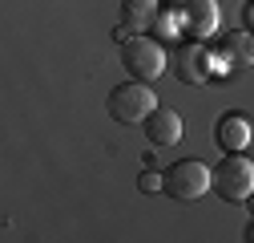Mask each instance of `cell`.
Wrapping results in <instances>:
<instances>
[{"instance_id":"cell-1","label":"cell","mask_w":254,"mask_h":243,"mask_svg":"<svg viewBox=\"0 0 254 243\" xmlns=\"http://www.w3.org/2000/svg\"><path fill=\"white\" fill-rule=\"evenodd\" d=\"M210 187H214V174H210V166L198 162V158L174 162V166L166 170V178H162V191H166L174 203H198Z\"/></svg>"},{"instance_id":"cell-2","label":"cell","mask_w":254,"mask_h":243,"mask_svg":"<svg viewBox=\"0 0 254 243\" xmlns=\"http://www.w3.org/2000/svg\"><path fill=\"white\" fill-rule=\"evenodd\" d=\"M157 110V98H153V89L149 81H125L117 85L113 94H109V114L121 122V126H137V122H145L149 114Z\"/></svg>"},{"instance_id":"cell-3","label":"cell","mask_w":254,"mask_h":243,"mask_svg":"<svg viewBox=\"0 0 254 243\" xmlns=\"http://www.w3.org/2000/svg\"><path fill=\"white\" fill-rule=\"evenodd\" d=\"M214 191L226 203H246L254 195V162L242 154H226L214 170Z\"/></svg>"},{"instance_id":"cell-4","label":"cell","mask_w":254,"mask_h":243,"mask_svg":"<svg viewBox=\"0 0 254 243\" xmlns=\"http://www.w3.org/2000/svg\"><path fill=\"white\" fill-rule=\"evenodd\" d=\"M121 61H125V73H133L137 81H157L166 73V49L157 45V37H129L121 45Z\"/></svg>"},{"instance_id":"cell-5","label":"cell","mask_w":254,"mask_h":243,"mask_svg":"<svg viewBox=\"0 0 254 243\" xmlns=\"http://www.w3.org/2000/svg\"><path fill=\"white\" fill-rule=\"evenodd\" d=\"M218 20H222L218 0H182V4H178V24H182L194 41L214 37V33H218Z\"/></svg>"},{"instance_id":"cell-6","label":"cell","mask_w":254,"mask_h":243,"mask_svg":"<svg viewBox=\"0 0 254 243\" xmlns=\"http://www.w3.org/2000/svg\"><path fill=\"white\" fill-rule=\"evenodd\" d=\"M214 61H218L222 69H230V73L250 69V65H254V28H238V33H226V37L218 41Z\"/></svg>"},{"instance_id":"cell-7","label":"cell","mask_w":254,"mask_h":243,"mask_svg":"<svg viewBox=\"0 0 254 243\" xmlns=\"http://www.w3.org/2000/svg\"><path fill=\"white\" fill-rule=\"evenodd\" d=\"M182 134H186V122H182V114H178V110L157 106V110L145 118V138H149L153 146H178V142H182Z\"/></svg>"},{"instance_id":"cell-8","label":"cell","mask_w":254,"mask_h":243,"mask_svg":"<svg viewBox=\"0 0 254 243\" xmlns=\"http://www.w3.org/2000/svg\"><path fill=\"white\" fill-rule=\"evenodd\" d=\"M214 142L226 150V154H242V150L254 142V130H250V122L242 114H226V118L214 122Z\"/></svg>"},{"instance_id":"cell-9","label":"cell","mask_w":254,"mask_h":243,"mask_svg":"<svg viewBox=\"0 0 254 243\" xmlns=\"http://www.w3.org/2000/svg\"><path fill=\"white\" fill-rule=\"evenodd\" d=\"M174 65H178V77H182V81L202 85V81L210 77V69H214V53H210L206 45H182L178 57H174Z\"/></svg>"},{"instance_id":"cell-10","label":"cell","mask_w":254,"mask_h":243,"mask_svg":"<svg viewBox=\"0 0 254 243\" xmlns=\"http://www.w3.org/2000/svg\"><path fill=\"white\" fill-rule=\"evenodd\" d=\"M157 0H125L121 4V24L129 28V33H145V28H153L157 20Z\"/></svg>"},{"instance_id":"cell-11","label":"cell","mask_w":254,"mask_h":243,"mask_svg":"<svg viewBox=\"0 0 254 243\" xmlns=\"http://www.w3.org/2000/svg\"><path fill=\"white\" fill-rule=\"evenodd\" d=\"M174 33V16L170 12H157V20H153V37H170Z\"/></svg>"},{"instance_id":"cell-12","label":"cell","mask_w":254,"mask_h":243,"mask_svg":"<svg viewBox=\"0 0 254 243\" xmlns=\"http://www.w3.org/2000/svg\"><path fill=\"white\" fill-rule=\"evenodd\" d=\"M137 187H141V191H157V187H162V178H157V174H141Z\"/></svg>"},{"instance_id":"cell-13","label":"cell","mask_w":254,"mask_h":243,"mask_svg":"<svg viewBox=\"0 0 254 243\" xmlns=\"http://www.w3.org/2000/svg\"><path fill=\"white\" fill-rule=\"evenodd\" d=\"M246 24L254 28V0H250V4H246Z\"/></svg>"},{"instance_id":"cell-14","label":"cell","mask_w":254,"mask_h":243,"mask_svg":"<svg viewBox=\"0 0 254 243\" xmlns=\"http://www.w3.org/2000/svg\"><path fill=\"white\" fill-rule=\"evenodd\" d=\"M246 239H254V227H250V231H246Z\"/></svg>"},{"instance_id":"cell-15","label":"cell","mask_w":254,"mask_h":243,"mask_svg":"<svg viewBox=\"0 0 254 243\" xmlns=\"http://www.w3.org/2000/svg\"><path fill=\"white\" fill-rule=\"evenodd\" d=\"M250 199H254V195H250ZM250 207H254V203H250Z\"/></svg>"}]
</instances>
